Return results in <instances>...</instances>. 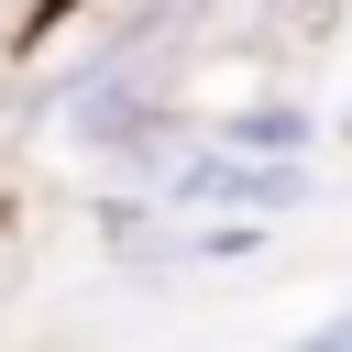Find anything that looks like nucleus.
<instances>
[{
    "label": "nucleus",
    "instance_id": "nucleus-2",
    "mask_svg": "<svg viewBox=\"0 0 352 352\" xmlns=\"http://www.w3.org/2000/svg\"><path fill=\"white\" fill-rule=\"evenodd\" d=\"M209 143L220 154H253V165H286V154H308V110L297 99H253V110H220Z\"/></svg>",
    "mask_w": 352,
    "mask_h": 352
},
{
    "label": "nucleus",
    "instance_id": "nucleus-6",
    "mask_svg": "<svg viewBox=\"0 0 352 352\" xmlns=\"http://www.w3.org/2000/svg\"><path fill=\"white\" fill-rule=\"evenodd\" d=\"M11 44H44V11H0V55Z\"/></svg>",
    "mask_w": 352,
    "mask_h": 352
},
{
    "label": "nucleus",
    "instance_id": "nucleus-7",
    "mask_svg": "<svg viewBox=\"0 0 352 352\" xmlns=\"http://www.w3.org/2000/svg\"><path fill=\"white\" fill-rule=\"evenodd\" d=\"M341 132H352V110H341Z\"/></svg>",
    "mask_w": 352,
    "mask_h": 352
},
{
    "label": "nucleus",
    "instance_id": "nucleus-5",
    "mask_svg": "<svg viewBox=\"0 0 352 352\" xmlns=\"http://www.w3.org/2000/svg\"><path fill=\"white\" fill-rule=\"evenodd\" d=\"M11 297H22V253H11V231H0V330H11Z\"/></svg>",
    "mask_w": 352,
    "mask_h": 352
},
{
    "label": "nucleus",
    "instance_id": "nucleus-1",
    "mask_svg": "<svg viewBox=\"0 0 352 352\" xmlns=\"http://www.w3.org/2000/svg\"><path fill=\"white\" fill-rule=\"evenodd\" d=\"M308 198V165H253V154H220V143H187V165L165 176V209H187V220H275V209H297Z\"/></svg>",
    "mask_w": 352,
    "mask_h": 352
},
{
    "label": "nucleus",
    "instance_id": "nucleus-4",
    "mask_svg": "<svg viewBox=\"0 0 352 352\" xmlns=\"http://www.w3.org/2000/svg\"><path fill=\"white\" fill-rule=\"evenodd\" d=\"M286 352H352V308H341V319H319V330H297Z\"/></svg>",
    "mask_w": 352,
    "mask_h": 352
},
{
    "label": "nucleus",
    "instance_id": "nucleus-3",
    "mask_svg": "<svg viewBox=\"0 0 352 352\" xmlns=\"http://www.w3.org/2000/svg\"><path fill=\"white\" fill-rule=\"evenodd\" d=\"M242 253H264L253 220H198V231H187V264H242Z\"/></svg>",
    "mask_w": 352,
    "mask_h": 352
}]
</instances>
